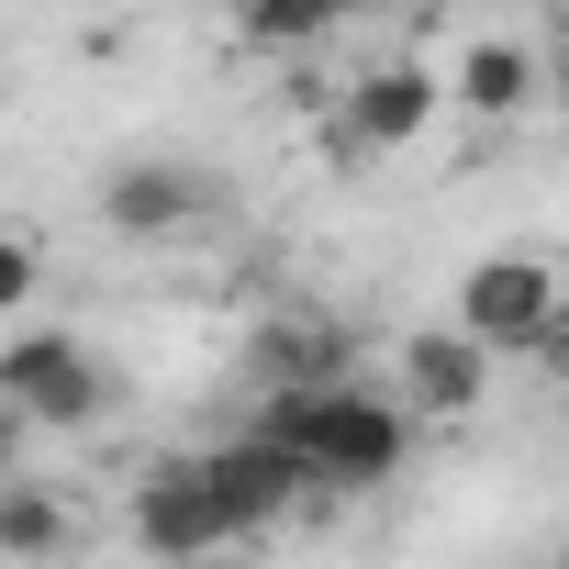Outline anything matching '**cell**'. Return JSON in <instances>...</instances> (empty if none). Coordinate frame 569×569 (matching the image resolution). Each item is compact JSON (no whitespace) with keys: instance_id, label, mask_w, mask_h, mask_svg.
Returning a JSON list of instances; mask_svg holds the SVG:
<instances>
[{"instance_id":"6da1fadb","label":"cell","mask_w":569,"mask_h":569,"mask_svg":"<svg viewBox=\"0 0 569 569\" xmlns=\"http://www.w3.org/2000/svg\"><path fill=\"white\" fill-rule=\"evenodd\" d=\"M257 436L268 447H291L325 502L336 491H380L402 458H413V402L369 391V380H325V391H257Z\"/></svg>"},{"instance_id":"7a4b0ae2","label":"cell","mask_w":569,"mask_h":569,"mask_svg":"<svg viewBox=\"0 0 569 569\" xmlns=\"http://www.w3.org/2000/svg\"><path fill=\"white\" fill-rule=\"evenodd\" d=\"M458 336H480L491 358H547L569 336V268L558 257H480L458 279Z\"/></svg>"},{"instance_id":"3957f363","label":"cell","mask_w":569,"mask_h":569,"mask_svg":"<svg viewBox=\"0 0 569 569\" xmlns=\"http://www.w3.org/2000/svg\"><path fill=\"white\" fill-rule=\"evenodd\" d=\"M0 413L79 436V425L112 413V369H101L68 325H12V347H0Z\"/></svg>"},{"instance_id":"277c9868","label":"cell","mask_w":569,"mask_h":569,"mask_svg":"<svg viewBox=\"0 0 569 569\" xmlns=\"http://www.w3.org/2000/svg\"><path fill=\"white\" fill-rule=\"evenodd\" d=\"M447 112H458V101H447V68H425V57H369V68L347 79V101H336V134H347V157H402V146H425Z\"/></svg>"},{"instance_id":"5b68a950","label":"cell","mask_w":569,"mask_h":569,"mask_svg":"<svg viewBox=\"0 0 569 569\" xmlns=\"http://www.w3.org/2000/svg\"><path fill=\"white\" fill-rule=\"evenodd\" d=\"M90 212H101V234H123V246H168V234H190V223L212 212V179H201L190 157H123V168H101Z\"/></svg>"},{"instance_id":"8992f818","label":"cell","mask_w":569,"mask_h":569,"mask_svg":"<svg viewBox=\"0 0 569 569\" xmlns=\"http://www.w3.org/2000/svg\"><path fill=\"white\" fill-rule=\"evenodd\" d=\"M201 480H212V502H223V525H234V536H268L279 513L325 502V480H313L291 447H268L257 425H246V436H223V447H201Z\"/></svg>"},{"instance_id":"52a82bcc","label":"cell","mask_w":569,"mask_h":569,"mask_svg":"<svg viewBox=\"0 0 569 569\" xmlns=\"http://www.w3.org/2000/svg\"><path fill=\"white\" fill-rule=\"evenodd\" d=\"M134 536H146V558H223V547H246L234 525H223V502H212V480H201V458H157L146 480H134Z\"/></svg>"},{"instance_id":"ba28073f","label":"cell","mask_w":569,"mask_h":569,"mask_svg":"<svg viewBox=\"0 0 569 569\" xmlns=\"http://www.w3.org/2000/svg\"><path fill=\"white\" fill-rule=\"evenodd\" d=\"M547 46H525V34H469L458 57H447V101L469 112V123H525L536 101H547Z\"/></svg>"},{"instance_id":"9c48e42d","label":"cell","mask_w":569,"mask_h":569,"mask_svg":"<svg viewBox=\"0 0 569 569\" xmlns=\"http://www.w3.org/2000/svg\"><path fill=\"white\" fill-rule=\"evenodd\" d=\"M480 391H491V347L480 336H458V325H413L402 336V402H413V425H458V413H480Z\"/></svg>"},{"instance_id":"30bf717a","label":"cell","mask_w":569,"mask_h":569,"mask_svg":"<svg viewBox=\"0 0 569 569\" xmlns=\"http://www.w3.org/2000/svg\"><path fill=\"white\" fill-rule=\"evenodd\" d=\"M257 380H268V391H325V380H347V336H336L325 313H279V325L257 336Z\"/></svg>"},{"instance_id":"8fae6325","label":"cell","mask_w":569,"mask_h":569,"mask_svg":"<svg viewBox=\"0 0 569 569\" xmlns=\"http://www.w3.org/2000/svg\"><path fill=\"white\" fill-rule=\"evenodd\" d=\"M79 547V513L46 491V480H0V558L12 569H46V558H68Z\"/></svg>"},{"instance_id":"7c38bea8","label":"cell","mask_w":569,"mask_h":569,"mask_svg":"<svg viewBox=\"0 0 569 569\" xmlns=\"http://www.w3.org/2000/svg\"><path fill=\"white\" fill-rule=\"evenodd\" d=\"M369 0H234V23L257 34V46H325L336 23H358Z\"/></svg>"},{"instance_id":"4fadbf2b","label":"cell","mask_w":569,"mask_h":569,"mask_svg":"<svg viewBox=\"0 0 569 569\" xmlns=\"http://www.w3.org/2000/svg\"><path fill=\"white\" fill-rule=\"evenodd\" d=\"M34 302H46V246L23 223H0V325H23Z\"/></svg>"},{"instance_id":"5bb4252c","label":"cell","mask_w":569,"mask_h":569,"mask_svg":"<svg viewBox=\"0 0 569 569\" xmlns=\"http://www.w3.org/2000/svg\"><path fill=\"white\" fill-rule=\"evenodd\" d=\"M547 68H569V0H558V23H547Z\"/></svg>"},{"instance_id":"9a60e30c","label":"cell","mask_w":569,"mask_h":569,"mask_svg":"<svg viewBox=\"0 0 569 569\" xmlns=\"http://www.w3.org/2000/svg\"><path fill=\"white\" fill-rule=\"evenodd\" d=\"M547 569H569V536H558V547H547Z\"/></svg>"},{"instance_id":"2e32d148","label":"cell","mask_w":569,"mask_h":569,"mask_svg":"<svg viewBox=\"0 0 569 569\" xmlns=\"http://www.w3.org/2000/svg\"><path fill=\"white\" fill-rule=\"evenodd\" d=\"M558 101H569V68H558Z\"/></svg>"}]
</instances>
